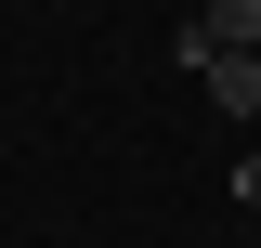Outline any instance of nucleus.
<instances>
[{
	"label": "nucleus",
	"instance_id": "obj_2",
	"mask_svg": "<svg viewBox=\"0 0 261 248\" xmlns=\"http://www.w3.org/2000/svg\"><path fill=\"white\" fill-rule=\"evenodd\" d=\"M196 39L209 53H261V0H196Z\"/></svg>",
	"mask_w": 261,
	"mask_h": 248
},
{
	"label": "nucleus",
	"instance_id": "obj_3",
	"mask_svg": "<svg viewBox=\"0 0 261 248\" xmlns=\"http://www.w3.org/2000/svg\"><path fill=\"white\" fill-rule=\"evenodd\" d=\"M235 196H248V209H261V157H235Z\"/></svg>",
	"mask_w": 261,
	"mask_h": 248
},
{
	"label": "nucleus",
	"instance_id": "obj_1",
	"mask_svg": "<svg viewBox=\"0 0 261 248\" xmlns=\"http://www.w3.org/2000/svg\"><path fill=\"white\" fill-rule=\"evenodd\" d=\"M196 79H209V105H222V118H261V53H209Z\"/></svg>",
	"mask_w": 261,
	"mask_h": 248
}]
</instances>
